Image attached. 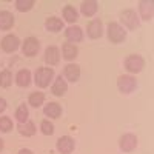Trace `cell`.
<instances>
[{"instance_id":"6da1fadb","label":"cell","mask_w":154,"mask_h":154,"mask_svg":"<svg viewBox=\"0 0 154 154\" xmlns=\"http://www.w3.org/2000/svg\"><path fill=\"white\" fill-rule=\"evenodd\" d=\"M143 66H145V60H143L142 56H139V54H131V56H128L125 59V68H126V71H130V72L137 74V72H140L143 69Z\"/></svg>"},{"instance_id":"7a4b0ae2","label":"cell","mask_w":154,"mask_h":154,"mask_svg":"<svg viewBox=\"0 0 154 154\" xmlns=\"http://www.w3.org/2000/svg\"><path fill=\"white\" fill-rule=\"evenodd\" d=\"M53 77H54L53 68L40 66V68L35 71V85L40 86V88H46L49 85V82L53 80Z\"/></svg>"},{"instance_id":"3957f363","label":"cell","mask_w":154,"mask_h":154,"mask_svg":"<svg viewBox=\"0 0 154 154\" xmlns=\"http://www.w3.org/2000/svg\"><path fill=\"white\" fill-rule=\"evenodd\" d=\"M125 37H126V31L120 26L119 23L111 22V23L108 25V38H109L112 43H120V42H123Z\"/></svg>"},{"instance_id":"277c9868","label":"cell","mask_w":154,"mask_h":154,"mask_svg":"<svg viewBox=\"0 0 154 154\" xmlns=\"http://www.w3.org/2000/svg\"><path fill=\"white\" fill-rule=\"evenodd\" d=\"M137 86V82L133 75H120L117 79V88L120 89V93L123 94H130L133 93Z\"/></svg>"},{"instance_id":"5b68a950","label":"cell","mask_w":154,"mask_h":154,"mask_svg":"<svg viewBox=\"0 0 154 154\" xmlns=\"http://www.w3.org/2000/svg\"><path fill=\"white\" fill-rule=\"evenodd\" d=\"M120 20H122V23L125 25L128 29H136V28L139 26V17H137V14H136V11H133V9H125V11H122Z\"/></svg>"},{"instance_id":"8992f818","label":"cell","mask_w":154,"mask_h":154,"mask_svg":"<svg viewBox=\"0 0 154 154\" xmlns=\"http://www.w3.org/2000/svg\"><path fill=\"white\" fill-rule=\"evenodd\" d=\"M38 48H40V43H38V40L35 37H28V38H25V42H23V46H22V51H23V54L25 56H28V57H32L38 53Z\"/></svg>"},{"instance_id":"52a82bcc","label":"cell","mask_w":154,"mask_h":154,"mask_svg":"<svg viewBox=\"0 0 154 154\" xmlns=\"http://www.w3.org/2000/svg\"><path fill=\"white\" fill-rule=\"evenodd\" d=\"M119 146L125 152H131L137 146V137L134 134H123L119 140Z\"/></svg>"},{"instance_id":"ba28073f","label":"cell","mask_w":154,"mask_h":154,"mask_svg":"<svg viewBox=\"0 0 154 154\" xmlns=\"http://www.w3.org/2000/svg\"><path fill=\"white\" fill-rule=\"evenodd\" d=\"M19 45H20V40L12 34H8V35H5L2 38V49L5 51V53H14V51L19 48Z\"/></svg>"},{"instance_id":"9c48e42d","label":"cell","mask_w":154,"mask_h":154,"mask_svg":"<svg viewBox=\"0 0 154 154\" xmlns=\"http://www.w3.org/2000/svg\"><path fill=\"white\" fill-rule=\"evenodd\" d=\"M75 143H74V139L69 137V136H63L57 140V149L62 152V154H71L72 149H74Z\"/></svg>"},{"instance_id":"30bf717a","label":"cell","mask_w":154,"mask_h":154,"mask_svg":"<svg viewBox=\"0 0 154 154\" xmlns=\"http://www.w3.org/2000/svg\"><path fill=\"white\" fill-rule=\"evenodd\" d=\"M86 32L91 38H99V37H102V34H103V25H102V22L99 19H94V20H91L88 23Z\"/></svg>"},{"instance_id":"8fae6325","label":"cell","mask_w":154,"mask_h":154,"mask_svg":"<svg viewBox=\"0 0 154 154\" xmlns=\"http://www.w3.org/2000/svg\"><path fill=\"white\" fill-rule=\"evenodd\" d=\"M139 9H140V16H142L143 20H151L154 14V2L152 0H142L139 3Z\"/></svg>"},{"instance_id":"7c38bea8","label":"cell","mask_w":154,"mask_h":154,"mask_svg":"<svg viewBox=\"0 0 154 154\" xmlns=\"http://www.w3.org/2000/svg\"><path fill=\"white\" fill-rule=\"evenodd\" d=\"M65 35H66V38H68V42H69V43H74V45L83 40V31H82V28H79V26H69V28L65 31Z\"/></svg>"},{"instance_id":"4fadbf2b","label":"cell","mask_w":154,"mask_h":154,"mask_svg":"<svg viewBox=\"0 0 154 154\" xmlns=\"http://www.w3.org/2000/svg\"><path fill=\"white\" fill-rule=\"evenodd\" d=\"M60 60V53H59V48L56 46H48L46 51H45V62L48 63V65L54 66L57 65Z\"/></svg>"},{"instance_id":"5bb4252c","label":"cell","mask_w":154,"mask_h":154,"mask_svg":"<svg viewBox=\"0 0 154 154\" xmlns=\"http://www.w3.org/2000/svg\"><path fill=\"white\" fill-rule=\"evenodd\" d=\"M63 74H65V77L69 82H77L80 77V66L75 65V63H69V65H66L65 69H63Z\"/></svg>"},{"instance_id":"9a60e30c","label":"cell","mask_w":154,"mask_h":154,"mask_svg":"<svg viewBox=\"0 0 154 154\" xmlns=\"http://www.w3.org/2000/svg\"><path fill=\"white\" fill-rule=\"evenodd\" d=\"M14 25V16L9 11H0V29L8 31Z\"/></svg>"},{"instance_id":"2e32d148","label":"cell","mask_w":154,"mask_h":154,"mask_svg":"<svg viewBox=\"0 0 154 154\" xmlns=\"http://www.w3.org/2000/svg\"><path fill=\"white\" fill-rule=\"evenodd\" d=\"M97 2L94 0H86V2H82V6H80V11L82 14L86 16V17H93L96 12H97Z\"/></svg>"},{"instance_id":"e0dca14e","label":"cell","mask_w":154,"mask_h":154,"mask_svg":"<svg viewBox=\"0 0 154 154\" xmlns=\"http://www.w3.org/2000/svg\"><path fill=\"white\" fill-rule=\"evenodd\" d=\"M43 112H45V116H48V117H51V119H57L62 114V108H60L59 103H56V102H49V103L45 106Z\"/></svg>"},{"instance_id":"ac0fdd59","label":"cell","mask_w":154,"mask_h":154,"mask_svg":"<svg viewBox=\"0 0 154 154\" xmlns=\"http://www.w3.org/2000/svg\"><path fill=\"white\" fill-rule=\"evenodd\" d=\"M16 82H17L19 86L26 88L29 85V82H31V72L28 69H20L17 72V75H16Z\"/></svg>"},{"instance_id":"d6986e66","label":"cell","mask_w":154,"mask_h":154,"mask_svg":"<svg viewBox=\"0 0 154 154\" xmlns=\"http://www.w3.org/2000/svg\"><path fill=\"white\" fill-rule=\"evenodd\" d=\"M62 53H63V57H65L66 60H72L77 57V53H79V49H77V46L74 43H65L62 46Z\"/></svg>"},{"instance_id":"ffe728a7","label":"cell","mask_w":154,"mask_h":154,"mask_svg":"<svg viewBox=\"0 0 154 154\" xmlns=\"http://www.w3.org/2000/svg\"><path fill=\"white\" fill-rule=\"evenodd\" d=\"M66 89H68V85H66V82L62 79V75H59L57 79H56V82H54V85H53V94L54 96H63L66 93Z\"/></svg>"},{"instance_id":"44dd1931","label":"cell","mask_w":154,"mask_h":154,"mask_svg":"<svg viewBox=\"0 0 154 154\" xmlns=\"http://www.w3.org/2000/svg\"><path fill=\"white\" fill-rule=\"evenodd\" d=\"M45 26H46V29L51 31V32H59V31L63 28V22H62L60 19H57V17H49V19H46V22H45Z\"/></svg>"},{"instance_id":"7402d4cb","label":"cell","mask_w":154,"mask_h":154,"mask_svg":"<svg viewBox=\"0 0 154 154\" xmlns=\"http://www.w3.org/2000/svg\"><path fill=\"white\" fill-rule=\"evenodd\" d=\"M17 130H19V133L22 134V136H25V137H31V136H34L35 134V125L32 123V122H25V123H20L19 126H17Z\"/></svg>"},{"instance_id":"603a6c76","label":"cell","mask_w":154,"mask_h":154,"mask_svg":"<svg viewBox=\"0 0 154 154\" xmlns=\"http://www.w3.org/2000/svg\"><path fill=\"white\" fill-rule=\"evenodd\" d=\"M63 17H65V20H66V22L74 23L77 19H79V12L75 11V8H74V6L66 5L65 8H63Z\"/></svg>"},{"instance_id":"cb8c5ba5","label":"cell","mask_w":154,"mask_h":154,"mask_svg":"<svg viewBox=\"0 0 154 154\" xmlns=\"http://www.w3.org/2000/svg\"><path fill=\"white\" fill-rule=\"evenodd\" d=\"M43 102H45V94L40 91H35L29 96V105L34 108H38L40 105H43Z\"/></svg>"},{"instance_id":"d4e9b609","label":"cell","mask_w":154,"mask_h":154,"mask_svg":"<svg viewBox=\"0 0 154 154\" xmlns=\"http://www.w3.org/2000/svg\"><path fill=\"white\" fill-rule=\"evenodd\" d=\"M28 116H29V111H28L26 105L22 103V105L17 108V111H16V119H17L20 123H25V122H28Z\"/></svg>"},{"instance_id":"484cf974","label":"cell","mask_w":154,"mask_h":154,"mask_svg":"<svg viewBox=\"0 0 154 154\" xmlns=\"http://www.w3.org/2000/svg\"><path fill=\"white\" fill-rule=\"evenodd\" d=\"M11 83H12V74H11V71L5 69V71L0 72V86H2V88H8Z\"/></svg>"},{"instance_id":"4316f807","label":"cell","mask_w":154,"mask_h":154,"mask_svg":"<svg viewBox=\"0 0 154 154\" xmlns=\"http://www.w3.org/2000/svg\"><path fill=\"white\" fill-rule=\"evenodd\" d=\"M16 6H17L19 11L25 12V11H29V9L34 6V2H32V0H17Z\"/></svg>"},{"instance_id":"83f0119b","label":"cell","mask_w":154,"mask_h":154,"mask_svg":"<svg viewBox=\"0 0 154 154\" xmlns=\"http://www.w3.org/2000/svg\"><path fill=\"white\" fill-rule=\"evenodd\" d=\"M12 130V120L9 117H0V131L9 133Z\"/></svg>"},{"instance_id":"f1b7e54d","label":"cell","mask_w":154,"mask_h":154,"mask_svg":"<svg viewBox=\"0 0 154 154\" xmlns=\"http://www.w3.org/2000/svg\"><path fill=\"white\" fill-rule=\"evenodd\" d=\"M40 130H42V133L45 134V136H51L54 133V125L51 123L49 120H43L42 123H40Z\"/></svg>"},{"instance_id":"f546056e","label":"cell","mask_w":154,"mask_h":154,"mask_svg":"<svg viewBox=\"0 0 154 154\" xmlns=\"http://www.w3.org/2000/svg\"><path fill=\"white\" fill-rule=\"evenodd\" d=\"M6 109V100L0 97V112H3Z\"/></svg>"},{"instance_id":"4dcf8cb0","label":"cell","mask_w":154,"mask_h":154,"mask_svg":"<svg viewBox=\"0 0 154 154\" xmlns=\"http://www.w3.org/2000/svg\"><path fill=\"white\" fill-rule=\"evenodd\" d=\"M19 154H32V151H31V149H28V148H23V149H20V151H19Z\"/></svg>"},{"instance_id":"1f68e13d","label":"cell","mask_w":154,"mask_h":154,"mask_svg":"<svg viewBox=\"0 0 154 154\" xmlns=\"http://www.w3.org/2000/svg\"><path fill=\"white\" fill-rule=\"evenodd\" d=\"M2 149H3V140L0 139V151H2Z\"/></svg>"}]
</instances>
